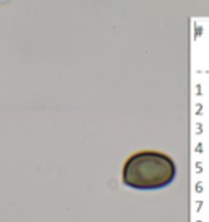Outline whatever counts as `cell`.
<instances>
[{
	"label": "cell",
	"instance_id": "cell-1",
	"mask_svg": "<svg viewBox=\"0 0 209 222\" xmlns=\"http://www.w3.org/2000/svg\"><path fill=\"white\" fill-rule=\"evenodd\" d=\"M176 176V165L167 154L142 150L124 162L123 183L129 188L149 191L168 186Z\"/></svg>",
	"mask_w": 209,
	"mask_h": 222
}]
</instances>
